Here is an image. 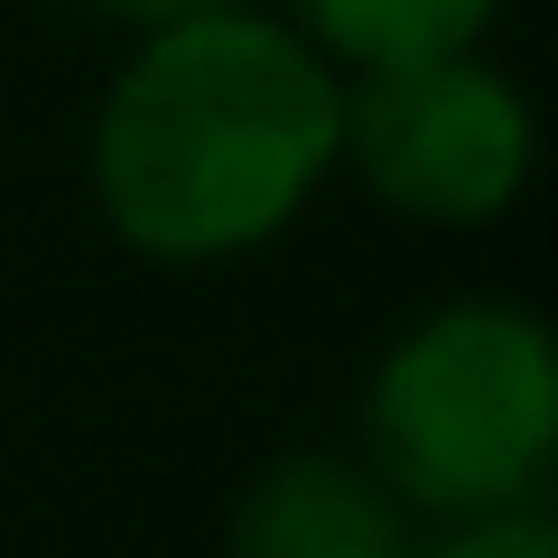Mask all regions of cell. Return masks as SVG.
Wrapping results in <instances>:
<instances>
[{
    "instance_id": "1",
    "label": "cell",
    "mask_w": 558,
    "mask_h": 558,
    "mask_svg": "<svg viewBox=\"0 0 558 558\" xmlns=\"http://www.w3.org/2000/svg\"><path fill=\"white\" fill-rule=\"evenodd\" d=\"M344 94L279 20L196 10L140 38L94 112V205L149 260H223L270 242L326 186Z\"/></svg>"
},
{
    "instance_id": "2",
    "label": "cell",
    "mask_w": 558,
    "mask_h": 558,
    "mask_svg": "<svg viewBox=\"0 0 558 558\" xmlns=\"http://www.w3.org/2000/svg\"><path fill=\"white\" fill-rule=\"evenodd\" d=\"M373 475L418 521H484L539 502L558 457V354L512 299H457L381 354L363 400Z\"/></svg>"
},
{
    "instance_id": "3",
    "label": "cell",
    "mask_w": 558,
    "mask_h": 558,
    "mask_svg": "<svg viewBox=\"0 0 558 558\" xmlns=\"http://www.w3.org/2000/svg\"><path fill=\"white\" fill-rule=\"evenodd\" d=\"M336 159H354L363 186L410 223H494L531 178V112L475 47L363 65Z\"/></svg>"
},
{
    "instance_id": "4",
    "label": "cell",
    "mask_w": 558,
    "mask_h": 558,
    "mask_svg": "<svg viewBox=\"0 0 558 558\" xmlns=\"http://www.w3.org/2000/svg\"><path fill=\"white\" fill-rule=\"evenodd\" d=\"M410 502L373 475V465H344L326 447L260 465L233 502V558H418Z\"/></svg>"
},
{
    "instance_id": "5",
    "label": "cell",
    "mask_w": 558,
    "mask_h": 558,
    "mask_svg": "<svg viewBox=\"0 0 558 558\" xmlns=\"http://www.w3.org/2000/svg\"><path fill=\"white\" fill-rule=\"evenodd\" d=\"M307 38L344 65H410V57H457L484 38L494 0H289Z\"/></svg>"
},
{
    "instance_id": "6",
    "label": "cell",
    "mask_w": 558,
    "mask_h": 558,
    "mask_svg": "<svg viewBox=\"0 0 558 558\" xmlns=\"http://www.w3.org/2000/svg\"><path fill=\"white\" fill-rule=\"evenodd\" d=\"M418 558H558V531L539 521V502H521V512H484V521H447L438 549Z\"/></svg>"
},
{
    "instance_id": "7",
    "label": "cell",
    "mask_w": 558,
    "mask_h": 558,
    "mask_svg": "<svg viewBox=\"0 0 558 558\" xmlns=\"http://www.w3.org/2000/svg\"><path fill=\"white\" fill-rule=\"evenodd\" d=\"M94 10L121 28H168V20H196V10H233V0H94Z\"/></svg>"
}]
</instances>
